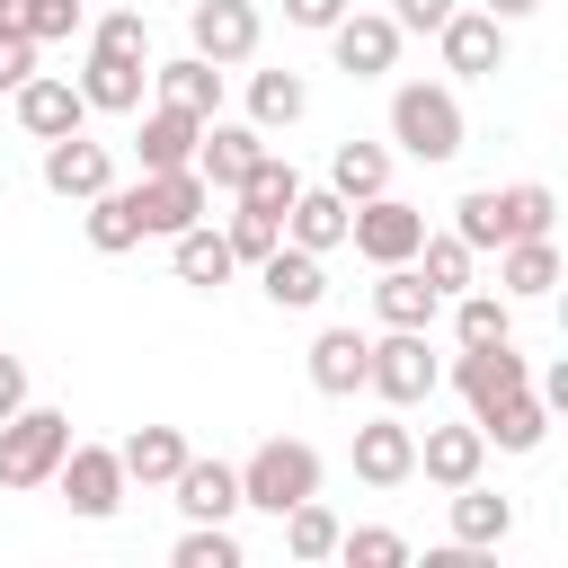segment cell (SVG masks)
I'll return each instance as SVG.
<instances>
[{
    "instance_id": "cell-1",
    "label": "cell",
    "mask_w": 568,
    "mask_h": 568,
    "mask_svg": "<svg viewBox=\"0 0 568 568\" xmlns=\"http://www.w3.org/2000/svg\"><path fill=\"white\" fill-rule=\"evenodd\" d=\"M462 142H470V124H462L453 80H399L390 89V151L444 169V160H462Z\"/></svg>"
},
{
    "instance_id": "cell-2",
    "label": "cell",
    "mask_w": 568,
    "mask_h": 568,
    "mask_svg": "<svg viewBox=\"0 0 568 568\" xmlns=\"http://www.w3.org/2000/svg\"><path fill=\"white\" fill-rule=\"evenodd\" d=\"M364 390H373L382 408H426V399L444 390V355L426 346V328H382V337L364 346Z\"/></svg>"
},
{
    "instance_id": "cell-3",
    "label": "cell",
    "mask_w": 568,
    "mask_h": 568,
    "mask_svg": "<svg viewBox=\"0 0 568 568\" xmlns=\"http://www.w3.org/2000/svg\"><path fill=\"white\" fill-rule=\"evenodd\" d=\"M320 453L302 444V435H266L248 462H240V506H257V515H284V506H302V497H320Z\"/></svg>"
},
{
    "instance_id": "cell-4",
    "label": "cell",
    "mask_w": 568,
    "mask_h": 568,
    "mask_svg": "<svg viewBox=\"0 0 568 568\" xmlns=\"http://www.w3.org/2000/svg\"><path fill=\"white\" fill-rule=\"evenodd\" d=\"M62 453H71V417L62 408L27 399L18 417H0V488H53Z\"/></svg>"
},
{
    "instance_id": "cell-5",
    "label": "cell",
    "mask_w": 568,
    "mask_h": 568,
    "mask_svg": "<svg viewBox=\"0 0 568 568\" xmlns=\"http://www.w3.org/2000/svg\"><path fill=\"white\" fill-rule=\"evenodd\" d=\"M257 44H266L257 0H195V9H186V53H204L213 71H248Z\"/></svg>"
},
{
    "instance_id": "cell-6",
    "label": "cell",
    "mask_w": 568,
    "mask_h": 568,
    "mask_svg": "<svg viewBox=\"0 0 568 568\" xmlns=\"http://www.w3.org/2000/svg\"><path fill=\"white\" fill-rule=\"evenodd\" d=\"M53 488H62V506H71L80 524H106V515H115V506L133 497V479H124L115 444H80V435H71V453H62Z\"/></svg>"
},
{
    "instance_id": "cell-7",
    "label": "cell",
    "mask_w": 568,
    "mask_h": 568,
    "mask_svg": "<svg viewBox=\"0 0 568 568\" xmlns=\"http://www.w3.org/2000/svg\"><path fill=\"white\" fill-rule=\"evenodd\" d=\"M346 240H355V257L364 266H399V257H417V240H426V213L408 204V195H364L355 213H346Z\"/></svg>"
},
{
    "instance_id": "cell-8",
    "label": "cell",
    "mask_w": 568,
    "mask_h": 568,
    "mask_svg": "<svg viewBox=\"0 0 568 568\" xmlns=\"http://www.w3.org/2000/svg\"><path fill=\"white\" fill-rule=\"evenodd\" d=\"M399 27H390V9H346L337 27H328V62L346 71V80H390L399 71Z\"/></svg>"
},
{
    "instance_id": "cell-9",
    "label": "cell",
    "mask_w": 568,
    "mask_h": 568,
    "mask_svg": "<svg viewBox=\"0 0 568 568\" xmlns=\"http://www.w3.org/2000/svg\"><path fill=\"white\" fill-rule=\"evenodd\" d=\"M444 382H453V390H462V408L479 417L488 399H506V390H524V382H532V355H524L515 337H488V346H462V355L444 364Z\"/></svg>"
},
{
    "instance_id": "cell-10",
    "label": "cell",
    "mask_w": 568,
    "mask_h": 568,
    "mask_svg": "<svg viewBox=\"0 0 568 568\" xmlns=\"http://www.w3.org/2000/svg\"><path fill=\"white\" fill-rule=\"evenodd\" d=\"M346 462H355V479H364V488H408V479H417V426H408L399 408H382V417H364V426H355Z\"/></svg>"
},
{
    "instance_id": "cell-11",
    "label": "cell",
    "mask_w": 568,
    "mask_h": 568,
    "mask_svg": "<svg viewBox=\"0 0 568 568\" xmlns=\"http://www.w3.org/2000/svg\"><path fill=\"white\" fill-rule=\"evenodd\" d=\"M36 178H44V195L89 204L98 186H115V151H106V142H89V124H80V133H53V142H44Z\"/></svg>"
},
{
    "instance_id": "cell-12",
    "label": "cell",
    "mask_w": 568,
    "mask_h": 568,
    "mask_svg": "<svg viewBox=\"0 0 568 568\" xmlns=\"http://www.w3.org/2000/svg\"><path fill=\"white\" fill-rule=\"evenodd\" d=\"M133 204H142V240H178L186 222H204V213H213V186H204L195 169H142Z\"/></svg>"
},
{
    "instance_id": "cell-13",
    "label": "cell",
    "mask_w": 568,
    "mask_h": 568,
    "mask_svg": "<svg viewBox=\"0 0 568 568\" xmlns=\"http://www.w3.org/2000/svg\"><path fill=\"white\" fill-rule=\"evenodd\" d=\"M435 62H444V80H488V71H506V27L488 9H453L435 27Z\"/></svg>"
},
{
    "instance_id": "cell-14",
    "label": "cell",
    "mask_w": 568,
    "mask_h": 568,
    "mask_svg": "<svg viewBox=\"0 0 568 568\" xmlns=\"http://www.w3.org/2000/svg\"><path fill=\"white\" fill-rule=\"evenodd\" d=\"M257 151H266V133H257L248 115H204V133H195V178H204L213 195H231V186L257 169Z\"/></svg>"
},
{
    "instance_id": "cell-15",
    "label": "cell",
    "mask_w": 568,
    "mask_h": 568,
    "mask_svg": "<svg viewBox=\"0 0 568 568\" xmlns=\"http://www.w3.org/2000/svg\"><path fill=\"white\" fill-rule=\"evenodd\" d=\"M9 106H18V133H27V142H53V133H80V124H89V106H80V89H71L62 71H27V80L9 89Z\"/></svg>"
},
{
    "instance_id": "cell-16",
    "label": "cell",
    "mask_w": 568,
    "mask_h": 568,
    "mask_svg": "<svg viewBox=\"0 0 568 568\" xmlns=\"http://www.w3.org/2000/svg\"><path fill=\"white\" fill-rule=\"evenodd\" d=\"M257 293H266L275 311H320V302H328V257H320V248L275 240V248L257 257Z\"/></svg>"
},
{
    "instance_id": "cell-17",
    "label": "cell",
    "mask_w": 568,
    "mask_h": 568,
    "mask_svg": "<svg viewBox=\"0 0 568 568\" xmlns=\"http://www.w3.org/2000/svg\"><path fill=\"white\" fill-rule=\"evenodd\" d=\"M169 497H178L186 524H231V515H240V462H204V453H186L178 479H169Z\"/></svg>"
},
{
    "instance_id": "cell-18",
    "label": "cell",
    "mask_w": 568,
    "mask_h": 568,
    "mask_svg": "<svg viewBox=\"0 0 568 568\" xmlns=\"http://www.w3.org/2000/svg\"><path fill=\"white\" fill-rule=\"evenodd\" d=\"M195 133H204V115H186V106H133V160L142 169H195Z\"/></svg>"
},
{
    "instance_id": "cell-19",
    "label": "cell",
    "mask_w": 568,
    "mask_h": 568,
    "mask_svg": "<svg viewBox=\"0 0 568 568\" xmlns=\"http://www.w3.org/2000/svg\"><path fill=\"white\" fill-rule=\"evenodd\" d=\"M373 320H382V328H435V320H444V293L417 275V257L373 266Z\"/></svg>"
},
{
    "instance_id": "cell-20",
    "label": "cell",
    "mask_w": 568,
    "mask_h": 568,
    "mask_svg": "<svg viewBox=\"0 0 568 568\" xmlns=\"http://www.w3.org/2000/svg\"><path fill=\"white\" fill-rule=\"evenodd\" d=\"M550 417H559V408H550V399H541V390L524 382V390H506V399H488V408H479L470 426L488 435V453H541V435H550Z\"/></svg>"
},
{
    "instance_id": "cell-21",
    "label": "cell",
    "mask_w": 568,
    "mask_h": 568,
    "mask_svg": "<svg viewBox=\"0 0 568 568\" xmlns=\"http://www.w3.org/2000/svg\"><path fill=\"white\" fill-rule=\"evenodd\" d=\"M71 89H80V106H89V115H133V106H142V89H151V62H133V53H89Z\"/></svg>"
},
{
    "instance_id": "cell-22",
    "label": "cell",
    "mask_w": 568,
    "mask_h": 568,
    "mask_svg": "<svg viewBox=\"0 0 568 568\" xmlns=\"http://www.w3.org/2000/svg\"><path fill=\"white\" fill-rule=\"evenodd\" d=\"M169 275H178L186 293H222V284L240 275V257H231V240L213 231V213H204V222H186V231L169 240Z\"/></svg>"
},
{
    "instance_id": "cell-23",
    "label": "cell",
    "mask_w": 568,
    "mask_h": 568,
    "mask_svg": "<svg viewBox=\"0 0 568 568\" xmlns=\"http://www.w3.org/2000/svg\"><path fill=\"white\" fill-rule=\"evenodd\" d=\"M488 470V435L462 417V426H426L417 435V479H435V488H462V479H479Z\"/></svg>"
},
{
    "instance_id": "cell-24",
    "label": "cell",
    "mask_w": 568,
    "mask_h": 568,
    "mask_svg": "<svg viewBox=\"0 0 568 568\" xmlns=\"http://www.w3.org/2000/svg\"><path fill=\"white\" fill-rule=\"evenodd\" d=\"M497 293H506V302H550V293H559V240H550V231L506 240V248H497Z\"/></svg>"
},
{
    "instance_id": "cell-25",
    "label": "cell",
    "mask_w": 568,
    "mask_h": 568,
    "mask_svg": "<svg viewBox=\"0 0 568 568\" xmlns=\"http://www.w3.org/2000/svg\"><path fill=\"white\" fill-rule=\"evenodd\" d=\"M364 346H373L364 328H320L311 355H302L311 390H320V399H355V390H364Z\"/></svg>"
},
{
    "instance_id": "cell-26",
    "label": "cell",
    "mask_w": 568,
    "mask_h": 568,
    "mask_svg": "<svg viewBox=\"0 0 568 568\" xmlns=\"http://www.w3.org/2000/svg\"><path fill=\"white\" fill-rule=\"evenodd\" d=\"M444 497H453V541H470V550H506L515 541V497H497L488 479H462Z\"/></svg>"
},
{
    "instance_id": "cell-27",
    "label": "cell",
    "mask_w": 568,
    "mask_h": 568,
    "mask_svg": "<svg viewBox=\"0 0 568 568\" xmlns=\"http://www.w3.org/2000/svg\"><path fill=\"white\" fill-rule=\"evenodd\" d=\"M346 213H355V204H346L337 186H302V195L284 204V240H293V248L337 257V248H346Z\"/></svg>"
},
{
    "instance_id": "cell-28",
    "label": "cell",
    "mask_w": 568,
    "mask_h": 568,
    "mask_svg": "<svg viewBox=\"0 0 568 568\" xmlns=\"http://www.w3.org/2000/svg\"><path fill=\"white\" fill-rule=\"evenodd\" d=\"M151 98L186 106V115H222V71L204 53H169V62H151Z\"/></svg>"
},
{
    "instance_id": "cell-29",
    "label": "cell",
    "mask_w": 568,
    "mask_h": 568,
    "mask_svg": "<svg viewBox=\"0 0 568 568\" xmlns=\"http://www.w3.org/2000/svg\"><path fill=\"white\" fill-rule=\"evenodd\" d=\"M80 240H89L98 257L142 248V204H133V186H98V195L80 204Z\"/></svg>"
},
{
    "instance_id": "cell-30",
    "label": "cell",
    "mask_w": 568,
    "mask_h": 568,
    "mask_svg": "<svg viewBox=\"0 0 568 568\" xmlns=\"http://www.w3.org/2000/svg\"><path fill=\"white\" fill-rule=\"evenodd\" d=\"M186 453H195V444H186L178 426H133V435L115 444V462H124V479H133V488H169Z\"/></svg>"
},
{
    "instance_id": "cell-31",
    "label": "cell",
    "mask_w": 568,
    "mask_h": 568,
    "mask_svg": "<svg viewBox=\"0 0 568 568\" xmlns=\"http://www.w3.org/2000/svg\"><path fill=\"white\" fill-rule=\"evenodd\" d=\"M311 115V80L302 71H248V124L257 133H293Z\"/></svg>"
},
{
    "instance_id": "cell-32",
    "label": "cell",
    "mask_w": 568,
    "mask_h": 568,
    "mask_svg": "<svg viewBox=\"0 0 568 568\" xmlns=\"http://www.w3.org/2000/svg\"><path fill=\"white\" fill-rule=\"evenodd\" d=\"M0 27L27 36V44H71L89 27V9L80 0H0Z\"/></svg>"
},
{
    "instance_id": "cell-33",
    "label": "cell",
    "mask_w": 568,
    "mask_h": 568,
    "mask_svg": "<svg viewBox=\"0 0 568 568\" xmlns=\"http://www.w3.org/2000/svg\"><path fill=\"white\" fill-rule=\"evenodd\" d=\"M328 186H337L346 204L382 195V186H390V142H337V151H328Z\"/></svg>"
},
{
    "instance_id": "cell-34",
    "label": "cell",
    "mask_w": 568,
    "mask_h": 568,
    "mask_svg": "<svg viewBox=\"0 0 568 568\" xmlns=\"http://www.w3.org/2000/svg\"><path fill=\"white\" fill-rule=\"evenodd\" d=\"M293 195H302V169H293V160H275V142H266V151H257V169L231 186V204H248V213H275V222H284V204H293Z\"/></svg>"
},
{
    "instance_id": "cell-35",
    "label": "cell",
    "mask_w": 568,
    "mask_h": 568,
    "mask_svg": "<svg viewBox=\"0 0 568 568\" xmlns=\"http://www.w3.org/2000/svg\"><path fill=\"white\" fill-rule=\"evenodd\" d=\"M417 275H426V284L453 302V293H470V275H479V248H470V240H453V231H426V240H417Z\"/></svg>"
},
{
    "instance_id": "cell-36",
    "label": "cell",
    "mask_w": 568,
    "mask_h": 568,
    "mask_svg": "<svg viewBox=\"0 0 568 568\" xmlns=\"http://www.w3.org/2000/svg\"><path fill=\"white\" fill-rule=\"evenodd\" d=\"M444 311H453V346H488V337H515V302H506V293H479V284H470V293H453Z\"/></svg>"
},
{
    "instance_id": "cell-37",
    "label": "cell",
    "mask_w": 568,
    "mask_h": 568,
    "mask_svg": "<svg viewBox=\"0 0 568 568\" xmlns=\"http://www.w3.org/2000/svg\"><path fill=\"white\" fill-rule=\"evenodd\" d=\"M497 222H506V240H532V231L559 222V195L541 178H515V186H497Z\"/></svg>"
},
{
    "instance_id": "cell-38",
    "label": "cell",
    "mask_w": 568,
    "mask_h": 568,
    "mask_svg": "<svg viewBox=\"0 0 568 568\" xmlns=\"http://www.w3.org/2000/svg\"><path fill=\"white\" fill-rule=\"evenodd\" d=\"M275 524H284V550H293V559H337V532H346V524H337V515H328L320 497H302V506H284Z\"/></svg>"
},
{
    "instance_id": "cell-39",
    "label": "cell",
    "mask_w": 568,
    "mask_h": 568,
    "mask_svg": "<svg viewBox=\"0 0 568 568\" xmlns=\"http://www.w3.org/2000/svg\"><path fill=\"white\" fill-rule=\"evenodd\" d=\"M169 568H240V532L231 524H186L169 541Z\"/></svg>"
},
{
    "instance_id": "cell-40",
    "label": "cell",
    "mask_w": 568,
    "mask_h": 568,
    "mask_svg": "<svg viewBox=\"0 0 568 568\" xmlns=\"http://www.w3.org/2000/svg\"><path fill=\"white\" fill-rule=\"evenodd\" d=\"M337 559H346V568H408L417 550H408V532H390V524H355V532H337Z\"/></svg>"
},
{
    "instance_id": "cell-41",
    "label": "cell",
    "mask_w": 568,
    "mask_h": 568,
    "mask_svg": "<svg viewBox=\"0 0 568 568\" xmlns=\"http://www.w3.org/2000/svg\"><path fill=\"white\" fill-rule=\"evenodd\" d=\"M80 36H89V53H133V62H151V18H142V9H106V18H89Z\"/></svg>"
},
{
    "instance_id": "cell-42",
    "label": "cell",
    "mask_w": 568,
    "mask_h": 568,
    "mask_svg": "<svg viewBox=\"0 0 568 568\" xmlns=\"http://www.w3.org/2000/svg\"><path fill=\"white\" fill-rule=\"evenodd\" d=\"M453 240H470L479 257H488V248H506V222H497V186H470V195L453 204Z\"/></svg>"
},
{
    "instance_id": "cell-43",
    "label": "cell",
    "mask_w": 568,
    "mask_h": 568,
    "mask_svg": "<svg viewBox=\"0 0 568 568\" xmlns=\"http://www.w3.org/2000/svg\"><path fill=\"white\" fill-rule=\"evenodd\" d=\"M222 240H231V257H240V266H257V257L284 240V222H275V213H248V204H231V213H222Z\"/></svg>"
},
{
    "instance_id": "cell-44",
    "label": "cell",
    "mask_w": 568,
    "mask_h": 568,
    "mask_svg": "<svg viewBox=\"0 0 568 568\" xmlns=\"http://www.w3.org/2000/svg\"><path fill=\"white\" fill-rule=\"evenodd\" d=\"M453 9H462V0H390V27H399V36H435Z\"/></svg>"
},
{
    "instance_id": "cell-45",
    "label": "cell",
    "mask_w": 568,
    "mask_h": 568,
    "mask_svg": "<svg viewBox=\"0 0 568 568\" xmlns=\"http://www.w3.org/2000/svg\"><path fill=\"white\" fill-rule=\"evenodd\" d=\"M36 53H44V44H27V36H9V27H0V98H9V89L36 71Z\"/></svg>"
},
{
    "instance_id": "cell-46",
    "label": "cell",
    "mask_w": 568,
    "mask_h": 568,
    "mask_svg": "<svg viewBox=\"0 0 568 568\" xmlns=\"http://www.w3.org/2000/svg\"><path fill=\"white\" fill-rule=\"evenodd\" d=\"M346 9H355V0H284V18H293V27H311V36H328Z\"/></svg>"
},
{
    "instance_id": "cell-47",
    "label": "cell",
    "mask_w": 568,
    "mask_h": 568,
    "mask_svg": "<svg viewBox=\"0 0 568 568\" xmlns=\"http://www.w3.org/2000/svg\"><path fill=\"white\" fill-rule=\"evenodd\" d=\"M36 390H27V355H0V417H18Z\"/></svg>"
},
{
    "instance_id": "cell-48",
    "label": "cell",
    "mask_w": 568,
    "mask_h": 568,
    "mask_svg": "<svg viewBox=\"0 0 568 568\" xmlns=\"http://www.w3.org/2000/svg\"><path fill=\"white\" fill-rule=\"evenodd\" d=\"M479 9H488V18H497V27H524V18H532V9H541V0H479Z\"/></svg>"
}]
</instances>
